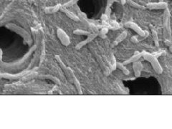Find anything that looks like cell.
<instances>
[{
  "label": "cell",
  "mask_w": 172,
  "mask_h": 129,
  "mask_svg": "<svg viewBox=\"0 0 172 129\" xmlns=\"http://www.w3.org/2000/svg\"><path fill=\"white\" fill-rule=\"evenodd\" d=\"M124 27H126L127 28H130V29H132L133 30L135 31L138 34H139L141 37L145 35V31H143L138 25L136 24V23L133 22H128L125 23Z\"/></svg>",
  "instance_id": "4"
},
{
  "label": "cell",
  "mask_w": 172,
  "mask_h": 129,
  "mask_svg": "<svg viewBox=\"0 0 172 129\" xmlns=\"http://www.w3.org/2000/svg\"><path fill=\"white\" fill-rule=\"evenodd\" d=\"M141 53L142 57H143L144 60L148 61V62L151 64L153 68H154V70L156 73L160 75V74L163 73V68L162 67V66H161L160 63H159V62L158 61L157 58H156V57L153 55L150 54V53H146V52H143V53Z\"/></svg>",
  "instance_id": "1"
},
{
  "label": "cell",
  "mask_w": 172,
  "mask_h": 129,
  "mask_svg": "<svg viewBox=\"0 0 172 129\" xmlns=\"http://www.w3.org/2000/svg\"><path fill=\"white\" fill-rule=\"evenodd\" d=\"M151 32H152V37H153V39H154V42L155 45H156V47H159V37H158L157 32H156V31L153 29L152 27H151Z\"/></svg>",
  "instance_id": "7"
},
{
  "label": "cell",
  "mask_w": 172,
  "mask_h": 129,
  "mask_svg": "<svg viewBox=\"0 0 172 129\" xmlns=\"http://www.w3.org/2000/svg\"><path fill=\"white\" fill-rule=\"evenodd\" d=\"M159 1H163V0H159Z\"/></svg>",
  "instance_id": "14"
},
{
  "label": "cell",
  "mask_w": 172,
  "mask_h": 129,
  "mask_svg": "<svg viewBox=\"0 0 172 129\" xmlns=\"http://www.w3.org/2000/svg\"><path fill=\"white\" fill-rule=\"evenodd\" d=\"M117 67H118V68H120V70H121L122 71H123V73H124V74H126V75H129V71L127 70V69H126V67H124L123 64L117 63Z\"/></svg>",
  "instance_id": "11"
},
{
  "label": "cell",
  "mask_w": 172,
  "mask_h": 129,
  "mask_svg": "<svg viewBox=\"0 0 172 129\" xmlns=\"http://www.w3.org/2000/svg\"><path fill=\"white\" fill-rule=\"evenodd\" d=\"M78 1H79V0H70V1H69L68 2H67L66 4H64V7H71V6H73V4H76Z\"/></svg>",
  "instance_id": "12"
},
{
  "label": "cell",
  "mask_w": 172,
  "mask_h": 129,
  "mask_svg": "<svg viewBox=\"0 0 172 129\" xmlns=\"http://www.w3.org/2000/svg\"><path fill=\"white\" fill-rule=\"evenodd\" d=\"M142 57V53H136L134 55H133L131 57H130L129 59H128L127 60L125 61L124 64H130V63H134V62H136L141 57Z\"/></svg>",
  "instance_id": "6"
},
{
  "label": "cell",
  "mask_w": 172,
  "mask_h": 129,
  "mask_svg": "<svg viewBox=\"0 0 172 129\" xmlns=\"http://www.w3.org/2000/svg\"><path fill=\"white\" fill-rule=\"evenodd\" d=\"M126 2H127L129 4H130L131 6H132V7H135V8L144 9V7H143V6H141L140 5V4H136V3H135L134 1H133L132 0H126Z\"/></svg>",
  "instance_id": "10"
},
{
  "label": "cell",
  "mask_w": 172,
  "mask_h": 129,
  "mask_svg": "<svg viewBox=\"0 0 172 129\" xmlns=\"http://www.w3.org/2000/svg\"><path fill=\"white\" fill-rule=\"evenodd\" d=\"M171 47H172V40H171ZM170 49H171V51L172 52V48H171Z\"/></svg>",
  "instance_id": "13"
},
{
  "label": "cell",
  "mask_w": 172,
  "mask_h": 129,
  "mask_svg": "<svg viewBox=\"0 0 172 129\" xmlns=\"http://www.w3.org/2000/svg\"><path fill=\"white\" fill-rule=\"evenodd\" d=\"M164 35L165 38H166L167 40H171V27H170V20H169V13L168 11H166L164 14Z\"/></svg>",
  "instance_id": "2"
},
{
  "label": "cell",
  "mask_w": 172,
  "mask_h": 129,
  "mask_svg": "<svg viewBox=\"0 0 172 129\" xmlns=\"http://www.w3.org/2000/svg\"><path fill=\"white\" fill-rule=\"evenodd\" d=\"M126 37H127V32H126V31H124V32H122L121 34H120V35L118 36V37H117L116 40H115V45H117L118 43H119V42L124 40L126 38Z\"/></svg>",
  "instance_id": "8"
},
{
  "label": "cell",
  "mask_w": 172,
  "mask_h": 129,
  "mask_svg": "<svg viewBox=\"0 0 172 129\" xmlns=\"http://www.w3.org/2000/svg\"><path fill=\"white\" fill-rule=\"evenodd\" d=\"M146 8L151 10H159V9H166L167 8V4L164 1L159 2H150L146 4Z\"/></svg>",
  "instance_id": "3"
},
{
  "label": "cell",
  "mask_w": 172,
  "mask_h": 129,
  "mask_svg": "<svg viewBox=\"0 0 172 129\" xmlns=\"http://www.w3.org/2000/svg\"><path fill=\"white\" fill-rule=\"evenodd\" d=\"M133 69H134V75L136 78L141 76V71L143 70V65L141 62H135L133 64Z\"/></svg>",
  "instance_id": "5"
},
{
  "label": "cell",
  "mask_w": 172,
  "mask_h": 129,
  "mask_svg": "<svg viewBox=\"0 0 172 129\" xmlns=\"http://www.w3.org/2000/svg\"><path fill=\"white\" fill-rule=\"evenodd\" d=\"M62 11H64V12L66 13V15H68L69 17H70L71 19H73V20H76V21H78V20H79V19H78V17L76 16V15H75L74 14L72 13V12H70V11L67 10L65 7H63V8H62Z\"/></svg>",
  "instance_id": "9"
}]
</instances>
